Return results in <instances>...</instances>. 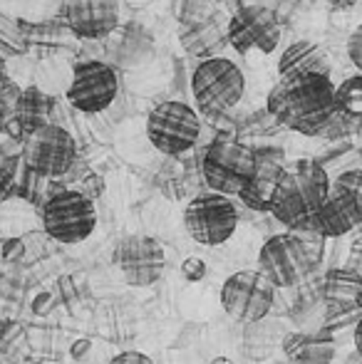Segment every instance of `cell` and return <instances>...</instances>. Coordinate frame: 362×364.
Here are the masks:
<instances>
[{
	"label": "cell",
	"mask_w": 362,
	"mask_h": 364,
	"mask_svg": "<svg viewBox=\"0 0 362 364\" xmlns=\"http://www.w3.org/2000/svg\"><path fill=\"white\" fill-rule=\"evenodd\" d=\"M119 95V77L105 60H82L73 68L68 102L82 114H100Z\"/></svg>",
	"instance_id": "7c38bea8"
},
{
	"label": "cell",
	"mask_w": 362,
	"mask_h": 364,
	"mask_svg": "<svg viewBox=\"0 0 362 364\" xmlns=\"http://www.w3.org/2000/svg\"><path fill=\"white\" fill-rule=\"evenodd\" d=\"M335 105L350 127L362 129V75H353L335 87Z\"/></svg>",
	"instance_id": "44dd1931"
},
{
	"label": "cell",
	"mask_w": 362,
	"mask_h": 364,
	"mask_svg": "<svg viewBox=\"0 0 362 364\" xmlns=\"http://www.w3.org/2000/svg\"><path fill=\"white\" fill-rule=\"evenodd\" d=\"M183 228L198 245H223L238 228V208L228 196L201 193L183 208Z\"/></svg>",
	"instance_id": "ba28073f"
},
{
	"label": "cell",
	"mask_w": 362,
	"mask_h": 364,
	"mask_svg": "<svg viewBox=\"0 0 362 364\" xmlns=\"http://www.w3.org/2000/svg\"><path fill=\"white\" fill-rule=\"evenodd\" d=\"M43 228L63 245H78L87 240L97 225V208L78 188H63L53 193L43 206Z\"/></svg>",
	"instance_id": "5b68a950"
},
{
	"label": "cell",
	"mask_w": 362,
	"mask_h": 364,
	"mask_svg": "<svg viewBox=\"0 0 362 364\" xmlns=\"http://www.w3.org/2000/svg\"><path fill=\"white\" fill-rule=\"evenodd\" d=\"M110 364H154V360H151L149 355H144V352L129 350V352H122V355H117Z\"/></svg>",
	"instance_id": "484cf974"
},
{
	"label": "cell",
	"mask_w": 362,
	"mask_h": 364,
	"mask_svg": "<svg viewBox=\"0 0 362 364\" xmlns=\"http://www.w3.org/2000/svg\"><path fill=\"white\" fill-rule=\"evenodd\" d=\"M117 273L122 275L129 288H149L164 275L166 270V253L161 243L151 235H124L115 245L112 253Z\"/></svg>",
	"instance_id": "8fae6325"
},
{
	"label": "cell",
	"mask_w": 362,
	"mask_h": 364,
	"mask_svg": "<svg viewBox=\"0 0 362 364\" xmlns=\"http://www.w3.org/2000/svg\"><path fill=\"white\" fill-rule=\"evenodd\" d=\"M313 263L315 253L303 233H278L261 245L256 270L278 290L303 283L313 270Z\"/></svg>",
	"instance_id": "277c9868"
},
{
	"label": "cell",
	"mask_w": 362,
	"mask_h": 364,
	"mask_svg": "<svg viewBox=\"0 0 362 364\" xmlns=\"http://www.w3.org/2000/svg\"><path fill=\"white\" fill-rule=\"evenodd\" d=\"M330 75L278 80L268 92V114L303 136H328L340 112Z\"/></svg>",
	"instance_id": "6da1fadb"
},
{
	"label": "cell",
	"mask_w": 362,
	"mask_h": 364,
	"mask_svg": "<svg viewBox=\"0 0 362 364\" xmlns=\"http://www.w3.org/2000/svg\"><path fill=\"white\" fill-rule=\"evenodd\" d=\"M23 159L38 176L60 178L78 161V141L65 127L45 124L25 136Z\"/></svg>",
	"instance_id": "30bf717a"
},
{
	"label": "cell",
	"mask_w": 362,
	"mask_h": 364,
	"mask_svg": "<svg viewBox=\"0 0 362 364\" xmlns=\"http://www.w3.org/2000/svg\"><path fill=\"white\" fill-rule=\"evenodd\" d=\"M198 136H201V119L196 109L183 102H161L147 117V139L166 156H181L191 151Z\"/></svg>",
	"instance_id": "52a82bcc"
},
{
	"label": "cell",
	"mask_w": 362,
	"mask_h": 364,
	"mask_svg": "<svg viewBox=\"0 0 362 364\" xmlns=\"http://www.w3.org/2000/svg\"><path fill=\"white\" fill-rule=\"evenodd\" d=\"M278 75L280 80H293V77L308 75H330V60L325 50L308 40L288 45L278 58Z\"/></svg>",
	"instance_id": "ac0fdd59"
},
{
	"label": "cell",
	"mask_w": 362,
	"mask_h": 364,
	"mask_svg": "<svg viewBox=\"0 0 362 364\" xmlns=\"http://www.w3.org/2000/svg\"><path fill=\"white\" fill-rule=\"evenodd\" d=\"M211 364H233V362L228 360V357H213Z\"/></svg>",
	"instance_id": "d6a6232c"
},
{
	"label": "cell",
	"mask_w": 362,
	"mask_h": 364,
	"mask_svg": "<svg viewBox=\"0 0 362 364\" xmlns=\"http://www.w3.org/2000/svg\"><path fill=\"white\" fill-rule=\"evenodd\" d=\"M355 347H358V352L362 357V320L358 322V327H355Z\"/></svg>",
	"instance_id": "4dcf8cb0"
},
{
	"label": "cell",
	"mask_w": 362,
	"mask_h": 364,
	"mask_svg": "<svg viewBox=\"0 0 362 364\" xmlns=\"http://www.w3.org/2000/svg\"><path fill=\"white\" fill-rule=\"evenodd\" d=\"M102 53L110 68L134 70L147 65L154 55V38L147 28L137 23L119 25L110 38L102 40Z\"/></svg>",
	"instance_id": "9a60e30c"
},
{
	"label": "cell",
	"mask_w": 362,
	"mask_h": 364,
	"mask_svg": "<svg viewBox=\"0 0 362 364\" xmlns=\"http://www.w3.org/2000/svg\"><path fill=\"white\" fill-rule=\"evenodd\" d=\"M8 183H10L8 171H5V168H0V196H3V191L8 188Z\"/></svg>",
	"instance_id": "1f68e13d"
},
{
	"label": "cell",
	"mask_w": 362,
	"mask_h": 364,
	"mask_svg": "<svg viewBox=\"0 0 362 364\" xmlns=\"http://www.w3.org/2000/svg\"><path fill=\"white\" fill-rule=\"evenodd\" d=\"M253 176L248 186L241 191V201L253 211H268V201H271L273 186L278 176L285 168V151L275 146H261L253 149Z\"/></svg>",
	"instance_id": "2e32d148"
},
{
	"label": "cell",
	"mask_w": 362,
	"mask_h": 364,
	"mask_svg": "<svg viewBox=\"0 0 362 364\" xmlns=\"http://www.w3.org/2000/svg\"><path fill=\"white\" fill-rule=\"evenodd\" d=\"M181 275L188 283H198V280L206 278V263L201 258H196V255H191V258H186L181 263Z\"/></svg>",
	"instance_id": "cb8c5ba5"
},
{
	"label": "cell",
	"mask_w": 362,
	"mask_h": 364,
	"mask_svg": "<svg viewBox=\"0 0 362 364\" xmlns=\"http://www.w3.org/2000/svg\"><path fill=\"white\" fill-rule=\"evenodd\" d=\"M25 255V243L20 238H10L8 243L3 245V258L10 260V263H15V260H20Z\"/></svg>",
	"instance_id": "4316f807"
},
{
	"label": "cell",
	"mask_w": 362,
	"mask_h": 364,
	"mask_svg": "<svg viewBox=\"0 0 362 364\" xmlns=\"http://www.w3.org/2000/svg\"><path fill=\"white\" fill-rule=\"evenodd\" d=\"M330 193V176L313 159L288 161L278 176L268 201V213L290 230L300 228Z\"/></svg>",
	"instance_id": "7a4b0ae2"
},
{
	"label": "cell",
	"mask_w": 362,
	"mask_h": 364,
	"mask_svg": "<svg viewBox=\"0 0 362 364\" xmlns=\"http://www.w3.org/2000/svg\"><path fill=\"white\" fill-rule=\"evenodd\" d=\"M92 350V342L87 340V337H82V340H75L73 347H70V355H73V360H85V357L90 355Z\"/></svg>",
	"instance_id": "83f0119b"
},
{
	"label": "cell",
	"mask_w": 362,
	"mask_h": 364,
	"mask_svg": "<svg viewBox=\"0 0 362 364\" xmlns=\"http://www.w3.org/2000/svg\"><path fill=\"white\" fill-rule=\"evenodd\" d=\"M275 302V288L258 270H238L221 285V305L228 317L243 325L261 322Z\"/></svg>",
	"instance_id": "4fadbf2b"
},
{
	"label": "cell",
	"mask_w": 362,
	"mask_h": 364,
	"mask_svg": "<svg viewBox=\"0 0 362 364\" xmlns=\"http://www.w3.org/2000/svg\"><path fill=\"white\" fill-rule=\"evenodd\" d=\"M68 30L80 40L102 43L119 28V0H63L60 3Z\"/></svg>",
	"instance_id": "5bb4252c"
},
{
	"label": "cell",
	"mask_w": 362,
	"mask_h": 364,
	"mask_svg": "<svg viewBox=\"0 0 362 364\" xmlns=\"http://www.w3.org/2000/svg\"><path fill=\"white\" fill-rule=\"evenodd\" d=\"M211 3H216V5H221V3H223V0H211Z\"/></svg>",
	"instance_id": "836d02e7"
},
{
	"label": "cell",
	"mask_w": 362,
	"mask_h": 364,
	"mask_svg": "<svg viewBox=\"0 0 362 364\" xmlns=\"http://www.w3.org/2000/svg\"><path fill=\"white\" fill-rule=\"evenodd\" d=\"M50 307H53V295H50V292H43V295L35 297L33 310L38 312V315H45V312H48Z\"/></svg>",
	"instance_id": "f1b7e54d"
},
{
	"label": "cell",
	"mask_w": 362,
	"mask_h": 364,
	"mask_svg": "<svg viewBox=\"0 0 362 364\" xmlns=\"http://www.w3.org/2000/svg\"><path fill=\"white\" fill-rule=\"evenodd\" d=\"M348 58H350V63L358 68V73L362 75V25H358V28L350 33V38H348Z\"/></svg>",
	"instance_id": "d4e9b609"
},
{
	"label": "cell",
	"mask_w": 362,
	"mask_h": 364,
	"mask_svg": "<svg viewBox=\"0 0 362 364\" xmlns=\"http://www.w3.org/2000/svg\"><path fill=\"white\" fill-rule=\"evenodd\" d=\"M191 95L206 114H223L246 95V75L228 58H211L196 65L191 75Z\"/></svg>",
	"instance_id": "3957f363"
},
{
	"label": "cell",
	"mask_w": 362,
	"mask_h": 364,
	"mask_svg": "<svg viewBox=\"0 0 362 364\" xmlns=\"http://www.w3.org/2000/svg\"><path fill=\"white\" fill-rule=\"evenodd\" d=\"M328 198L338 203V208L350 218L353 225L362 223V168L343 171L335 181H330Z\"/></svg>",
	"instance_id": "ffe728a7"
},
{
	"label": "cell",
	"mask_w": 362,
	"mask_h": 364,
	"mask_svg": "<svg viewBox=\"0 0 362 364\" xmlns=\"http://www.w3.org/2000/svg\"><path fill=\"white\" fill-rule=\"evenodd\" d=\"M179 43L188 55L198 58V63L211 58H221L223 48L228 45L226 25L221 23L218 15L206 20H196V23H181Z\"/></svg>",
	"instance_id": "e0dca14e"
},
{
	"label": "cell",
	"mask_w": 362,
	"mask_h": 364,
	"mask_svg": "<svg viewBox=\"0 0 362 364\" xmlns=\"http://www.w3.org/2000/svg\"><path fill=\"white\" fill-rule=\"evenodd\" d=\"M333 360V345L328 342H303L298 350L300 364H328Z\"/></svg>",
	"instance_id": "7402d4cb"
},
{
	"label": "cell",
	"mask_w": 362,
	"mask_h": 364,
	"mask_svg": "<svg viewBox=\"0 0 362 364\" xmlns=\"http://www.w3.org/2000/svg\"><path fill=\"white\" fill-rule=\"evenodd\" d=\"M228 45L241 55H271L283 40V23L271 5H243L226 23Z\"/></svg>",
	"instance_id": "9c48e42d"
},
{
	"label": "cell",
	"mask_w": 362,
	"mask_h": 364,
	"mask_svg": "<svg viewBox=\"0 0 362 364\" xmlns=\"http://www.w3.org/2000/svg\"><path fill=\"white\" fill-rule=\"evenodd\" d=\"M55 95H48V92H43L38 85L33 87H25V90H20L18 95V102H15V119L20 122V127H25V136L30 134V132L40 129V127L45 124H55L53 119H50V114L55 112Z\"/></svg>",
	"instance_id": "d6986e66"
},
{
	"label": "cell",
	"mask_w": 362,
	"mask_h": 364,
	"mask_svg": "<svg viewBox=\"0 0 362 364\" xmlns=\"http://www.w3.org/2000/svg\"><path fill=\"white\" fill-rule=\"evenodd\" d=\"M20 90L15 87V82L5 75V70L0 68V124L13 114L15 109V102H18Z\"/></svg>",
	"instance_id": "603a6c76"
},
{
	"label": "cell",
	"mask_w": 362,
	"mask_h": 364,
	"mask_svg": "<svg viewBox=\"0 0 362 364\" xmlns=\"http://www.w3.org/2000/svg\"><path fill=\"white\" fill-rule=\"evenodd\" d=\"M253 149L238 144L233 139H218L206 146L201 159L203 181L208 183L213 193L221 196H241L253 176Z\"/></svg>",
	"instance_id": "8992f818"
},
{
	"label": "cell",
	"mask_w": 362,
	"mask_h": 364,
	"mask_svg": "<svg viewBox=\"0 0 362 364\" xmlns=\"http://www.w3.org/2000/svg\"><path fill=\"white\" fill-rule=\"evenodd\" d=\"M333 8H340V10H345V8H353L355 3H360V0H328Z\"/></svg>",
	"instance_id": "f546056e"
}]
</instances>
